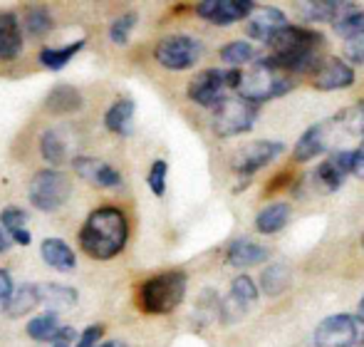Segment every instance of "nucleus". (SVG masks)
Masks as SVG:
<instances>
[{
  "label": "nucleus",
  "mask_w": 364,
  "mask_h": 347,
  "mask_svg": "<svg viewBox=\"0 0 364 347\" xmlns=\"http://www.w3.org/2000/svg\"><path fill=\"white\" fill-rule=\"evenodd\" d=\"M127 238H129V223L122 208L97 206L82 223L80 246L90 258L112 260L124 251Z\"/></svg>",
  "instance_id": "f257e3e1"
},
{
  "label": "nucleus",
  "mask_w": 364,
  "mask_h": 347,
  "mask_svg": "<svg viewBox=\"0 0 364 347\" xmlns=\"http://www.w3.org/2000/svg\"><path fill=\"white\" fill-rule=\"evenodd\" d=\"M292 90V80L288 73L278 68L270 58H263L253 65L248 75H240L238 97L250 105H263V102L278 100Z\"/></svg>",
  "instance_id": "f03ea898"
},
{
  "label": "nucleus",
  "mask_w": 364,
  "mask_h": 347,
  "mask_svg": "<svg viewBox=\"0 0 364 347\" xmlns=\"http://www.w3.org/2000/svg\"><path fill=\"white\" fill-rule=\"evenodd\" d=\"M188 278L183 270H166L141 283L139 305L149 315H166L173 313L186 298Z\"/></svg>",
  "instance_id": "7ed1b4c3"
},
{
  "label": "nucleus",
  "mask_w": 364,
  "mask_h": 347,
  "mask_svg": "<svg viewBox=\"0 0 364 347\" xmlns=\"http://www.w3.org/2000/svg\"><path fill=\"white\" fill-rule=\"evenodd\" d=\"M73 196V183H70L68 174L58 169H43L38 171L28 183V198L35 208L45 213L58 211L60 206L68 203Z\"/></svg>",
  "instance_id": "20e7f679"
},
{
  "label": "nucleus",
  "mask_w": 364,
  "mask_h": 347,
  "mask_svg": "<svg viewBox=\"0 0 364 347\" xmlns=\"http://www.w3.org/2000/svg\"><path fill=\"white\" fill-rule=\"evenodd\" d=\"M255 119H258V105L240 100V97H223L216 107H213V132L223 139L228 137H238L253 129Z\"/></svg>",
  "instance_id": "39448f33"
},
{
  "label": "nucleus",
  "mask_w": 364,
  "mask_h": 347,
  "mask_svg": "<svg viewBox=\"0 0 364 347\" xmlns=\"http://www.w3.org/2000/svg\"><path fill=\"white\" fill-rule=\"evenodd\" d=\"M240 70H203L196 78L188 82V100L196 102L201 107H216L220 100L225 97V90H238L240 85Z\"/></svg>",
  "instance_id": "423d86ee"
},
{
  "label": "nucleus",
  "mask_w": 364,
  "mask_h": 347,
  "mask_svg": "<svg viewBox=\"0 0 364 347\" xmlns=\"http://www.w3.org/2000/svg\"><path fill=\"white\" fill-rule=\"evenodd\" d=\"M203 45L191 35H168L154 50V58L161 68L171 70V73H181L188 70L201 60Z\"/></svg>",
  "instance_id": "0eeeda50"
},
{
  "label": "nucleus",
  "mask_w": 364,
  "mask_h": 347,
  "mask_svg": "<svg viewBox=\"0 0 364 347\" xmlns=\"http://www.w3.org/2000/svg\"><path fill=\"white\" fill-rule=\"evenodd\" d=\"M270 58L283 60V58H292V55H305V53H320V48L325 45V38H322L317 30L310 28H300V25H285L273 40H270Z\"/></svg>",
  "instance_id": "6e6552de"
},
{
  "label": "nucleus",
  "mask_w": 364,
  "mask_h": 347,
  "mask_svg": "<svg viewBox=\"0 0 364 347\" xmlns=\"http://www.w3.org/2000/svg\"><path fill=\"white\" fill-rule=\"evenodd\" d=\"M285 144L283 142H270V139H258L253 144L243 146L240 154L233 159V171L240 174L243 178H250L255 171L265 169L270 161H275L283 154Z\"/></svg>",
  "instance_id": "1a4fd4ad"
},
{
  "label": "nucleus",
  "mask_w": 364,
  "mask_h": 347,
  "mask_svg": "<svg viewBox=\"0 0 364 347\" xmlns=\"http://www.w3.org/2000/svg\"><path fill=\"white\" fill-rule=\"evenodd\" d=\"M315 347H352L357 340V320L347 313L325 318L315 328Z\"/></svg>",
  "instance_id": "9d476101"
},
{
  "label": "nucleus",
  "mask_w": 364,
  "mask_h": 347,
  "mask_svg": "<svg viewBox=\"0 0 364 347\" xmlns=\"http://www.w3.org/2000/svg\"><path fill=\"white\" fill-rule=\"evenodd\" d=\"M255 5L250 0H206L196 5V15L213 25H233L248 20Z\"/></svg>",
  "instance_id": "9b49d317"
},
{
  "label": "nucleus",
  "mask_w": 364,
  "mask_h": 347,
  "mask_svg": "<svg viewBox=\"0 0 364 347\" xmlns=\"http://www.w3.org/2000/svg\"><path fill=\"white\" fill-rule=\"evenodd\" d=\"M285 25H288V18H285L283 10L275 8V5H263V8H255L250 13L248 23H245V35L250 40H258V43L268 45Z\"/></svg>",
  "instance_id": "f8f14e48"
},
{
  "label": "nucleus",
  "mask_w": 364,
  "mask_h": 347,
  "mask_svg": "<svg viewBox=\"0 0 364 347\" xmlns=\"http://www.w3.org/2000/svg\"><path fill=\"white\" fill-rule=\"evenodd\" d=\"M352 82H355V70H352V65H347L340 58L320 60V65L315 70V78H312V85L322 92L345 90Z\"/></svg>",
  "instance_id": "ddd939ff"
},
{
  "label": "nucleus",
  "mask_w": 364,
  "mask_h": 347,
  "mask_svg": "<svg viewBox=\"0 0 364 347\" xmlns=\"http://www.w3.org/2000/svg\"><path fill=\"white\" fill-rule=\"evenodd\" d=\"M73 169L77 171V176H82L87 183L100 188H117L122 186V174L114 169L112 164L95 156H75L73 159Z\"/></svg>",
  "instance_id": "4468645a"
},
{
  "label": "nucleus",
  "mask_w": 364,
  "mask_h": 347,
  "mask_svg": "<svg viewBox=\"0 0 364 347\" xmlns=\"http://www.w3.org/2000/svg\"><path fill=\"white\" fill-rule=\"evenodd\" d=\"M350 174H352V151L337 149L330 154V159H325L320 166H317L315 178L325 191H337Z\"/></svg>",
  "instance_id": "2eb2a0df"
},
{
  "label": "nucleus",
  "mask_w": 364,
  "mask_h": 347,
  "mask_svg": "<svg viewBox=\"0 0 364 347\" xmlns=\"http://www.w3.org/2000/svg\"><path fill=\"white\" fill-rule=\"evenodd\" d=\"M28 335L38 343H73L75 340V328L63 325L55 313H43L38 318H33L28 323Z\"/></svg>",
  "instance_id": "dca6fc26"
},
{
  "label": "nucleus",
  "mask_w": 364,
  "mask_h": 347,
  "mask_svg": "<svg viewBox=\"0 0 364 347\" xmlns=\"http://www.w3.org/2000/svg\"><path fill=\"white\" fill-rule=\"evenodd\" d=\"M270 258V251L260 243L250 241V238H235L225 251V260L233 268H250V265H260Z\"/></svg>",
  "instance_id": "f3484780"
},
{
  "label": "nucleus",
  "mask_w": 364,
  "mask_h": 347,
  "mask_svg": "<svg viewBox=\"0 0 364 347\" xmlns=\"http://www.w3.org/2000/svg\"><path fill=\"white\" fill-rule=\"evenodd\" d=\"M23 50V30L20 20L10 10H0V60H15Z\"/></svg>",
  "instance_id": "a211bd4d"
},
{
  "label": "nucleus",
  "mask_w": 364,
  "mask_h": 347,
  "mask_svg": "<svg viewBox=\"0 0 364 347\" xmlns=\"http://www.w3.org/2000/svg\"><path fill=\"white\" fill-rule=\"evenodd\" d=\"M38 295H40V305L48 308V313H63V310H73L77 305V290L70 285H60V283H45L38 285Z\"/></svg>",
  "instance_id": "6ab92c4d"
},
{
  "label": "nucleus",
  "mask_w": 364,
  "mask_h": 347,
  "mask_svg": "<svg viewBox=\"0 0 364 347\" xmlns=\"http://www.w3.org/2000/svg\"><path fill=\"white\" fill-rule=\"evenodd\" d=\"M355 5L350 3H335V0H312V3H302L300 13L310 23H337L345 18Z\"/></svg>",
  "instance_id": "aec40b11"
},
{
  "label": "nucleus",
  "mask_w": 364,
  "mask_h": 347,
  "mask_svg": "<svg viewBox=\"0 0 364 347\" xmlns=\"http://www.w3.org/2000/svg\"><path fill=\"white\" fill-rule=\"evenodd\" d=\"M40 256H43V260L50 268L60 270V273H73L77 265L75 251L63 238H45L43 246H40Z\"/></svg>",
  "instance_id": "412c9836"
},
{
  "label": "nucleus",
  "mask_w": 364,
  "mask_h": 347,
  "mask_svg": "<svg viewBox=\"0 0 364 347\" xmlns=\"http://www.w3.org/2000/svg\"><path fill=\"white\" fill-rule=\"evenodd\" d=\"M25 221H28V216H25V211L18 206H8L0 211V223H3V231H5V236L10 238V243L28 246V243L33 241L30 231L25 228Z\"/></svg>",
  "instance_id": "4be33fe9"
},
{
  "label": "nucleus",
  "mask_w": 364,
  "mask_h": 347,
  "mask_svg": "<svg viewBox=\"0 0 364 347\" xmlns=\"http://www.w3.org/2000/svg\"><path fill=\"white\" fill-rule=\"evenodd\" d=\"M288 221H290V206L285 201H278V203L265 206L263 211L255 216V228H258V233H263V236H270V233L283 231Z\"/></svg>",
  "instance_id": "5701e85b"
},
{
  "label": "nucleus",
  "mask_w": 364,
  "mask_h": 347,
  "mask_svg": "<svg viewBox=\"0 0 364 347\" xmlns=\"http://www.w3.org/2000/svg\"><path fill=\"white\" fill-rule=\"evenodd\" d=\"M105 127L114 134H132L134 127V102L132 100H117L114 105L107 110Z\"/></svg>",
  "instance_id": "b1692460"
},
{
  "label": "nucleus",
  "mask_w": 364,
  "mask_h": 347,
  "mask_svg": "<svg viewBox=\"0 0 364 347\" xmlns=\"http://www.w3.org/2000/svg\"><path fill=\"white\" fill-rule=\"evenodd\" d=\"M322 151H325V137H322V127L315 124L295 142V146H292V159L302 164V161L315 159V156L322 154Z\"/></svg>",
  "instance_id": "393cba45"
},
{
  "label": "nucleus",
  "mask_w": 364,
  "mask_h": 347,
  "mask_svg": "<svg viewBox=\"0 0 364 347\" xmlns=\"http://www.w3.org/2000/svg\"><path fill=\"white\" fill-rule=\"evenodd\" d=\"M45 107H48V112H53V114H70V112H77L82 107V95L75 87L60 85L48 95Z\"/></svg>",
  "instance_id": "a878e982"
},
{
  "label": "nucleus",
  "mask_w": 364,
  "mask_h": 347,
  "mask_svg": "<svg viewBox=\"0 0 364 347\" xmlns=\"http://www.w3.org/2000/svg\"><path fill=\"white\" fill-rule=\"evenodd\" d=\"M38 305H40L38 285H35V283H23L20 288L13 290V298H10L8 310H5V313H8L10 318H20V315L30 313V310L38 308Z\"/></svg>",
  "instance_id": "bb28decb"
},
{
  "label": "nucleus",
  "mask_w": 364,
  "mask_h": 347,
  "mask_svg": "<svg viewBox=\"0 0 364 347\" xmlns=\"http://www.w3.org/2000/svg\"><path fill=\"white\" fill-rule=\"evenodd\" d=\"M40 154L48 164L60 166L65 159H68V144L63 139V132L60 129H48L43 137H40Z\"/></svg>",
  "instance_id": "cd10ccee"
},
{
  "label": "nucleus",
  "mask_w": 364,
  "mask_h": 347,
  "mask_svg": "<svg viewBox=\"0 0 364 347\" xmlns=\"http://www.w3.org/2000/svg\"><path fill=\"white\" fill-rule=\"evenodd\" d=\"M82 48H85V40H77V43L65 45V48H45L40 53V65H45L48 70H63Z\"/></svg>",
  "instance_id": "c85d7f7f"
},
{
  "label": "nucleus",
  "mask_w": 364,
  "mask_h": 347,
  "mask_svg": "<svg viewBox=\"0 0 364 347\" xmlns=\"http://www.w3.org/2000/svg\"><path fill=\"white\" fill-rule=\"evenodd\" d=\"M260 285L268 295H280L285 293V288L290 285V270L285 268L283 263H275L270 268L263 270V278H260Z\"/></svg>",
  "instance_id": "c756f323"
},
{
  "label": "nucleus",
  "mask_w": 364,
  "mask_h": 347,
  "mask_svg": "<svg viewBox=\"0 0 364 347\" xmlns=\"http://www.w3.org/2000/svg\"><path fill=\"white\" fill-rule=\"evenodd\" d=\"M218 55L225 65H230V68H238V65H245V63H250V60H255L253 45L245 43V40H233V43L223 45Z\"/></svg>",
  "instance_id": "7c9ffc66"
},
{
  "label": "nucleus",
  "mask_w": 364,
  "mask_h": 347,
  "mask_svg": "<svg viewBox=\"0 0 364 347\" xmlns=\"http://www.w3.org/2000/svg\"><path fill=\"white\" fill-rule=\"evenodd\" d=\"M258 285H255V280L250 278V275H238V278H233V283H230V293L228 298H233L238 305H243V308H250V305L258 300Z\"/></svg>",
  "instance_id": "2f4dec72"
},
{
  "label": "nucleus",
  "mask_w": 364,
  "mask_h": 347,
  "mask_svg": "<svg viewBox=\"0 0 364 347\" xmlns=\"http://www.w3.org/2000/svg\"><path fill=\"white\" fill-rule=\"evenodd\" d=\"M335 33L340 35V38H360L364 35V10H350V13L345 15L342 20H337L335 23Z\"/></svg>",
  "instance_id": "473e14b6"
},
{
  "label": "nucleus",
  "mask_w": 364,
  "mask_h": 347,
  "mask_svg": "<svg viewBox=\"0 0 364 347\" xmlns=\"http://www.w3.org/2000/svg\"><path fill=\"white\" fill-rule=\"evenodd\" d=\"M25 28L30 30V35L40 38V35H48L53 30V15L48 8H30L25 15Z\"/></svg>",
  "instance_id": "72a5a7b5"
},
{
  "label": "nucleus",
  "mask_w": 364,
  "mask_h": 347,
  "mask_svg": "<svg viewBox=\"0 0 364 347\" xmlns=\"http://www.w3.org/2000/svg\"><path fill=\"white\" fill-rule=\"evenodd\" d=\"M136 20H139V15H136V13H122L119 18L112 23V28H109L112 43H114V45H127V40H129V35H132V30H134Z\"/></svg>",
  "instance_id": "f704fd0d"
},
{
  "label": "nucleus",
  "mask_w": 364,
  "mask_h": 347,
  "mask_svg": "<svg viewBox=\"0 0 364 347\" xmlns=\"http://www.w3.org/2000/svg\"><path fill=\"white\" fill-rule=\"evenodd\" d=\"M166 174H168V164L164 159H156L149 169V176H146V183L151 188L154 196H164L166 191Z\"/></svg>",
  "instance_id": "c9c22d12"
},
{
  "label": "nucleus",
  "mask_w": 364,
  "mask_h": 347,
  "mask_svg": "<svg viewBox=\"0 0 364 347\" xmlns=\"http://www.w3.org/2000/svg\"><path fill=\"white\" fill-rule=\"evenodd\" d=\"M102 335H105V325H90V328L82 330V338L77 340V347H97L102 343Z\"/></svg>",
  "instance_id": "e433bc0d"
},
{
  "label": "nucleus",
  "mask_w": 364,
  "mask_h": 347,
  "mask_svg": "<svg viewBox=\"0 0 364 347\" xmlns=\"http://www.w3.org/2000/svg\"><path fill=\"white\" fill-rule=\"evenodd\" d=\"M13 290H15V285H13L10 273L0 268V313L8 310V303H10V298H13Z\"/></svg>",
  "instance_id": "4c0bfd02"
},
{
  "label": "nucleus",
  "mask_w": 364,
  "mask_h": 347,
  "mask_svg": "<svg viewBox=\"0 0 364 347\" xmlns=\"http://www.w3.org/2000/svg\"><path fill=\"white\" fill-rule=\"evenodd\" d=\"M345 55H347V58H350V63L364 65V35H360V38L347 40Z\"/></svg>",
  "instance_id": "58836bf2"
},
{
  "label": "nucleus",
  "mask_w": 364,
  "mask_h": 347,
  "mask_svg": "<svg viewBox=\"0 0 364 347\" xmlns=\"http://www.w3.org/2000/svg\"><path fill=\"white\" fill-rule=\"evenodd\" d=\"M352 176L364 178V142L360 149L352 151Z\"/></svg>",
  "instance_id": "ea45409f"
},
{
  "label": "nucleus",
  "mask_w": 364,
  "mask_h": 347,
  "mask_svg": "<svg viewBox=\"0 0 364 347\" xmlns=\"http://www.w3.org/2000/svg\"><path fill=\"white\" fill-rule=\"evenodd\" d=\"M355 132H362L364 134V105L357 110V114H355Z\"/></svg>",
  "instance_id": "a19ab883"
},
{
  "label": "nucleus",
  "mask_w": 364,
  "mask_h": 347,
  "mask_svg": "<svg viewBox=\"0 0 364 347\" xmlns=\"http://www.w3.org/2000/svg\"><path fill=\"white\" fill-rule=\"evenodd\" d=\"M8 248H10V238L5 236V231L0 228V253H5Z\"/></svg>",
  "instance_id": "79ce46f5"
},
{
  "label": "nucleus",
  "mask_w": 364,
  "mask_h": 347,
  "mask_svg": "<svg viewBox=\"0 0 364 347\" xmlns=\"http://www.w3.org/2000/svg\"><path fill=\"white\" fill-rule=\"evenodd\" d=\"M355 320H360V323H364V298L360 300V308H357V318Z\"/></svg>",
  "instance_id": "37998d69"
},
{
  "label": "nucleus",
  "mask_w": 364,
  "mask_h": 347,
  "mask_svg": "<svg viewBox=\"0 0 364 347\" xmlns=\"http://www.w3.org/2000/svg\"><path fill=\"white\" fill-rule=\"evenodd\" d=\"M97 347H127V345L117 343V340H107V343H102V345H97Z\"/></svg>",
  "instance_id": "c03bdc74"
},
{
  "label": "nucleus",
  "mask_w": 364,
  "mask_h": 347,
  "mask_svg": "<svg viewBox=\"0 0 364 347\" xmlns=\"http://www.w3.org/2000/svg\"><path fill=\"white\" fill-rule=\"evenodd\" d=\"M53 347H70V343H53Z\"/></svg>",
  "instance_id": "a18cd8bd"
},
{
  "label": "nucleus",
  "mask_w": 364,
  "mask_h": 347,
  "mask_svg": "<svg viewBox=\"0 0 364 347\" xmlns=\"http://www.w3.org/2000/svg\"><path fill=\"white\" fill-rule=\"evenodd\" d=\"M362 246H364V236H362Z\"/></svg>",
  "instance_id": "49530a36"
},
{
  "label": "nucleus",
  "mask_w": 364,
  "mask_h": 347,
  "mask_svg": "<svg viewBox=\"0 0 364 347\" xmlns=\"http://www.w3.org/2000/svg\"><path fill=\"white\" fill-rule=\"evenodd\" d=\"M362 347H364V340H362Z\"/></svg>",
  "instance_id": "de8ad7c7"
}]
</instances>
